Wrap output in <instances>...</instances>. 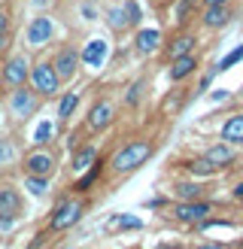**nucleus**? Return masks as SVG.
Instances as JSON below:
<instances>
[{
	"label": "nucleus",
	"instance_id": "32",
	"mask_svg": "<svg viewBox=\"0 0 243 249\" xmlns=\"http://www.w3.org/2000/svg\"><path fill=\"white\" fill-rule=\"evenodd\" d=\"M210 97H213V101H216V104H222V101H225V97H228V91H225V89H216V91H213Z\"/></svg>",
	"mask_w": 243,
	"mask_h": 249
},
{
	"label": "nucleus",
	"instance_id": "26",
	"mask_svg": "<svg viewBox=\"0 0 243 249\" xmlns=\"http://www.w3.org/2000/svg\"><path fill=\"white\" fill-rule=\"evenodd\" d=\"M109 228H140V219H134V216H116V219H109Z\"/></svg>",
	"mask_w": 243,
	"mask_h": 249
},
{
	"label": "nucleus",
	"instance_id": "23",
	"mask_svg": "<svg viewBox=\"0 0 243 249\" xmlns=\"http://www.w3.org/2000/svg\"><path fill=\"white\" fill-rule=\"evenodd\" d=\"M176 195L182 197V201H194V197L201 195V185H191V182H179V185H176Z\"/></svg>",
	"mask_w": 243,
	"mask_h": 249
},
{
	"label": "nucleus",
	"instance_id": "10",
	"mask_svg": "<svg viewBox=\"0 0 243 249\" xmlns=\"http://www.w3.org/2000/svg\"><path fill=\"white\" fill-rule=\"evenodd\" d=\"M21 213V195L16 189H0V216L16 219Z\"/></svg>",
	"mask_w": 243,
	"mask_h": 249
},
{
	"label": "nucleus",
	"instance_id": "34",
	"mask_svg": "<svg viewBox=\"0 0 243 249\" xmlns=\"http://www.w3.org/2000/svg\"><path fill=\"white\" fill-rule=\"evenodd\" d=\"M3 31H6V16L0 12V36H3Z\"/></svg>",
	"mask_w": 243,
	"mask_h": 249
},
{
	"label": "nucleus",
	"instance_id": "27",
	"mask_svg": "<svg viewBox=\"0 0 243 249\" xmlns=\"http://www.w3.org/2000/svg\"><path fill=\"white\" fill-rule=\"evenodd\" d=\"M189 167H191V173H201V177H210V173L216 170V167H213V164H210L207 158H194Z\"/></svg>",
	"mask_w": 243,
	"mask_h": 249
},
{
	"label": "nucleus",
	"instance_id": "37",
	"mask_svg": "<svg viewBox=\"0 0 243 249\" xmlns=\"http://www.w3.org/2000/svg\"><path fill=\"white\" fill-rule=\"evenodd\" d=\"M201 249H222V246H201Z\"/></svg>",
	"mask_w": 243,
	"mask_h": 249
},
{
	"label": "nucleus",
	"instance_id": "33",
	"mask_svg": "<svg viewBox=\"0 0 243 249\" xmlns=\"http://www.w3.org/2000/svg\"><path fill=\"white\" fill-rule=\"evenodd\" d=\"M12 222H16V219H12V216H0V231H6V228H12Z\"/></svg>",
	"mask_w": 243,
	"mask_h": 249
},
{
	"label": "nucleus",
	"instance_id": "12",
	"mask_svg": "<svg viewBox=\"0 0 243 249\" xmlns=\"http://www.w3.org/2000/svg\"><path fill=\"white\" fill-rule=\"evenodd\" d=\"M109 122H113V107H109L106 101L94 104V107H91V116H88V124H91L94 131H101V128H106Z\"/></svg>",
	"mask_w": 243,
	"mask_h": 249
},
{
	"label": "nucleus",
	"instance_id": "35",
	"mask_svg": "<svg viewBox=\"0 0 243 249\" xmlns=\"http://www.w3.org/2000/svg\"><path fill=\"white\" fill-rule=\"evenodd\" d=\"M219 3H225V0H207V6H219Z\"/></svg>",
	"mask_w": 243,
	"mask_h": 249
},
{
	"label": "nucleus",
	"instance_id": "8",
	"mask_svg": "<svg viewBox=\"0 0 243 249\" xmlns=\"http://www.w3.org/2000/svg\"><path fill=\"white\" fill-rule=\"evenodd\" d=\"M76 64H79V55L73 52V49H61V55L55 58V73H58V79H70L73 73H76Z\"/></svg>",
	"mask_w": 243,
	"mask_h": 249
},
{
	"label": "nucleus",
	"instance_id": "19",
	"mask_svg": "<svg viewBox=\"0 0 243 249\" xmlns=\"http://www.w3.org/2000/svg\"><path fill=\"white\" fill-rule=\"evenodd\" d=\"M76 104H79V97L73 94V91L64 94V97H61V107H58V119H61V122H67V119L73 116V109H76Z\"/></svg>",
	"mask_w": 243,
	"mask_h": 249
},
{
	"label": "nucleus",
	"instance_id": "6",
	"mask_svg": "<svg viewBox=\"0 0 243 249\" xmlns=\"http://www.w3.org/2000/svg\"><path fill=\"white\" fill-rule=\"evenodd\" d=\"M24 170L34 173V177H49L55 170V158L49 152H34V155L24 158Z\"/></svg>",
	"mask_w": 243,
	"mask_h": 249
},
{
	"label": "nucleus",
	"instance_id": "15",
	"mask_svg": "<svg viewBox=\"0 0 243 249\" xmlns=\"http://www.w3.org/2000/svg\"><path fill=\"white\" fill-rule=\"evenodd\" d=\"M194 67H198V64H194V55H182V58H174V67H170V79H186L189 76V73L194 70Z\"/></svg>",
	"mask_w": 243,
	"mask_h": 249
},
{
	"label": "nucleus",
	"instance_id": "17",
	"mask_svg": "<svg viewBox=\"0 0 243 249\" xmlns=\"http://www.w3.org/2000/svg\"><path fill=\"white\" fill-rule=\"evenodd\" d=\"M94 161H97V152L91 146H85V149H79V152L73 155V170H88Z\"/></svg>",
	"mask_w": 243,
	"mask_h": 249
},
{
	"label": "nucleus",
	"instance_id": "20",
	"mask_svg": "<svg viewBox=\"0 0 243 249\" xmlns=\"http://www.w3.org/2000/svg\"><path fill=\"white\" fill-rule=\"evenodd\" d=\"M210 28H219V24H225L228 21V9L225 3H219V6H210V12H207V18H204Z\"/></svg>",
	"mask_w": 243,
	"mask_h": 249
},
{
	"label": "nucleus",
	"instance_id": "16",
	"mask_svg": "<svg viewBox=\"0 0 243 249\" xmlns=\"http://www.w3.org/2000/svg\"><path fill=\"white\" fill-rule=\"evenodd\" d=\"M158 43H161V34H158V31H140V34H137V49H140L143 55L155 52Z\"/></svg>",
	"mask_w": 243,
	"mask_h": 249
},
{
	"label": "nucleus",
	"instance_id": "2",
	"mask_svg": "<svg viewBox=\"0 0 243 249\" xmlns=\"http://www.w3.org/2000/svg\"><path fill=\"white\" fill-rule=\"evenodd\" d=\"M31 79H34V85H36V91H40V94H55L58 91V82H61L58 73H55V67L49 64V61H43V64L34 67Z\"/></svg>",
	"mask_w": 243,
	"mask_h": 249
},
{
	"label": "nucleus",
	"instance_id": "13",
	"mask_svg": "<svg viewBox=\"0 0 243 249\" xmlns=\"http://www.w3.org/2000/svg\"><path fill=\"white\" fill-rule=\"evenodd\" d=\"M222 140L225 143H243V116H231L222 128Z\"/></svg>",
	"mask_w": 243,
	"mask_h": 249
},
{
	"label": "nucleus",
	"instance_id": "30",
	"mask_svg": "<svg viewBox=\"0 0 243 249\" xmlns=\"http://www.w3.org/2000/svg\"><path fill=\"white\" fill-rule=\"evenodd\" d=\"M16 158V149H12L9 140H0V164H9V161Z\"/></svg>",
	"mask_w": 243,
	"mask_h": 249
},
{
	"label": "nucleus",
	"instance_id": "5",
	"mask_svg": "<svg viewBox=\"0 0 243 249\" xmlns=\"http://www.w3.org/2000/svg\"><path fill=\"white\" fill-rule=\"evenodd\" d=\"M9 109H12V116H18V119L31 116L34 109H36V97H34V91H24V89L12 91V97H9Z\"/></svg>",
	"mask_w": 243,
	"mask_h": 249
},
{
	"label": "nucleus",
	"instance_id": "24",
	"mask_svg": "<svg viewBox=\"0 0 243 249\" xmlns=\"http://www.w3.org/2000/svg\"><path fill=\"white\" fill-rule=\"evenodd\" d=\"M28 189H31V195H36V197H43L46 195V189H49V182H46V177H28Z\"/></svg>",
	"mask_w": 243,
	"mask_h": 249
},
{
	"label": "nucleus",
	"instance_id": "28",
	"mask_svg": "<svg viewBox=\"0 0 243 249\" xmlns=\"http://www.w3.org/2000/svg\"><path fill=\"white\" fill-rule=\"evenodd\" d=\"M109 24H113L116 31L128 28V16H125V9H113V12H109Z\"/></svg>",
	"mask_w": 243,
	"mask_h": 249
},
{
	"label": "nucleus",
	"instance_id": "18",
	"mask_svg": "<svg viewBox=\"0 0 243 249\" xmlns=\"http://www.w3.org/2000/svg\"><path fill=\"white\" fill-rule=\"evenodd\" d=\"M191 49H194V36H179V40H174V46H170V58L191 55Z\"/></svg>",
	"mask_w": 243,
	"mask_h": 249
},
{
	"label": "nucleus",
	"instance_id": "11",
	"mask_svg": "<svg viewBox=\"0 0 243 249\" xmlns=\"http://www.w3.org/2000/svg\"><path fill=\"white\" fill-rule=\"evenodd\" d=\"M3 79L9 85H24V79H28V61L24 58H12L6 70H3Z\"/></svg>",
	"mask_w": 243,
	"mask_h": 249
},
{
	"label": "nucleus",
	"instance_id": "31",
	"mask_svg": "<svg viewBox=\"0 0 243 249\" xmlns=\"http://www.w3.org/2000/svg\"><path fill=\"white\" fill-rule=\"evenodd\" d=\"M140 91H143V82H134V89L128 91V104H137L140 101Z\"/></svg>",
	"mask_w": 243,
	"mask_h": 249
},
{
	"label": "nucleus",
	"instance_id": "4",
	"mask_svg": "<svg viewBox=\"0 0 243 249\" xmlns=\"http://www.w3.org/2000/svg\"><path fill=\"white\" fill-rule=\"evenodd\" d=\"M52 34H55V24H52V18H46V16L34 18L28 24V43L31 46H46L49 40H52Z\"/></svg>",
	"mask_w": 243,
	"mask_h": 249
},
{
	"label": "nucleus",
	"instance_id": "21",
	"mask_svg": "<svg viewBox=\"0 0 243 249\" xmlns=\"http://www.w3.org/2000/svg\"><path fill=\"white\" fill-rule=\"evenodd\" d=\"M52 137H55V124H52V122H40V124H36V131H34V143H36V146L49 143Z\"/></svg>",
	"mask_w": 243,
	"mask_h": 249
},
{
	"label": "nucleus",
	"instance_id": "1",
	"mask_svg": "<svg viewBox=\"0 0 243 249\" xmlns=\"http://www.w3.org/2000/svg\"><path fill=\"white\" fill-rule=\"evenodd\" d=\"M149 155H152L149 143H128L125 149H119V152L113 155V167L116 170H134V167H140Z\"/></svg>",
	"mask_w": 243,
	"mask_h": 249
},
{
	"label": "nucleus",
	"instance_id": "3",
	"mask_svg": "<svg viewBox=\"0 0 243 249\" xmlns=\"http://www.w3.org/2000/svg\"><path fill=\"white\" fill-rule=\"evenodd\" d=\"M79 216H82V204H76V201H61L58 204V213L52 216L49 225H52V231H64L70 225H76Z\"/></svg>",
	"mask_w": 243,
	"mask_h": 249
},
{
	"label": "nucleus",
	"instance_id": "14",
	"mask_svg": "<svg viewBox=\"0 0 243 249\" xmlns=\"http://www.w3.org/2000/svg\"><path fill=\"white\" fill-rule=\"evenodd\" d=\"M204 158L210 161L213 167H225V164H231V161H234V149H231V146H213Z\"/></svg>",
	"mask_w": 243,
	"mask_h": 249
},
{
	"label": "nucleus",
	"instance_id": "36",
	"mask_svg": "<svg viewBox=\"0 0 243 249\" xmlns=\"http://www.w3.org/2000/svg\"><path fill=\"white\" fill-rule=\"evenodd\" d=\"M234 195H237V197H243V182H240V185H237V189H234Z\"/></svg>",
	"mask_w": 243,
	"mask_h": 249
},
{
	"label": "nucleus",
	"instance_id": "38",
	"mask_svg": "<svg viewBox=\"0 0 243 249\" xmlns=\"http://www.w3.org/2000/svg\"><path fill=\"white\" fill-rule=\"evenodd\" d=\"M0 46H3V36H0Z\"/></svg>",
	"mask_w": 243,
	"mask_h": 249
},
{
	"label": "nucleus",
	"instance_id": "7",
	"mask_svg": "<svg viewBox=\"0 0 243 249\" xmlns=\"http://www.w3.org/2000/svg\"><path fill=\"white\" fill-rule=\"evenodd\" d=\"M106 52H109V46L104 43V40H88V43H85V49H82V61H85V64H88V67H104V61H106Z\"/></svg>",
	"mask_w": 243,
	"mask_h": 249
},
{
	"label": "nucleus",
	"instance_id": "9",
	"mask_svg": "<svg viewBox=\"0 0 243 249\" xmlns=\"http://www.w3.org/2000/svg\"><path fill=\"white\" fill-rule=\"evenodd\" d=\"M174 213H176L179 222H201L207 213H210V204H204V201H189V204H179Z\"/></svg>",
	"mask_w": 243,
	"mask_h": 249
},
{
	"label": "nucleus",
	"instance_id": "25",
	"mask_svg": "<svg viewBox=\"0 0 243 249\" xmlns=\"http://www.w3.org/2000/svg\"><path fill=\"white\" fill-rule=\"evenodd\" d=\"M125 16H128V24H140V18H143V12H140V6L134 3V0H125Z\"/></svg>",
	"mask_w": 243,
	"mask_h": 249
},
{
	"label": "nucleus",
	"instance_id": "29",
	"mask_svg": "<svg viewBox=\"0 0 243 249\" xmlns=\"http://www.w3.org/2000/svg\"><path fill=\"white\" fill-rule=\"evenodd\" d=\"M97 173H101V161H94V167H91V170H88V173H85V177H82V182L76 185V189H79V192H85V189H88V185H91V182L97 179Z\"/></svg>",
	"mask_w": 243,
	"mask_h": 249
},
{
	"label": "nucleus",
	"instance_id": "22",
	"mask_svg": "<svg viewBox=\"0 0 243 249\" xmlns=\"http://www.w3.org/2000/svg\"><path fill=\"white\" fill-rule=\"evenodd\" d=\"M237 61H243V46H237L234 52H228L222 61H219V67H216V70H231V67L237 64Z\"/></svg>",
	"mask_w": 243,
	"mask_h": 249
}]
</instances>
